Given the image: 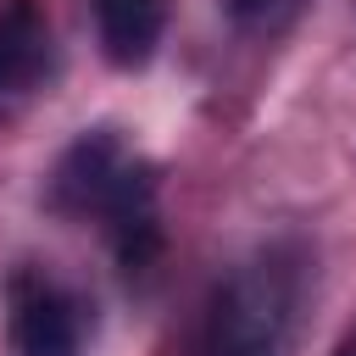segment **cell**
Returning <instances> with one entry per match:
<instances>
[{
    "label": "cell",
    "instance_id": "8992f818",
    "mask_svg": "<svg viewBox=\"0 0 356 356\" xmlns=\"http://www.w3.org/2000/svg\"><path fill=\"white\" fill-rule=\"evenodd\" d=\"M228 6H234V17H245V22H250V17H261L273 0H228Z\"/></svg>",
    "mask_w": 356,
    "mask_h": 356
},
{
    "label": "cell",
    "instance_id": "7a4b0ae2",
    "mask_svg": "<svg viewBox=\"0 0 356 356\" xmlns=\"http://www.w3.org/2000/svg\"><path fill=\"white\" fill-rule=\"evenodd\" d=\"M11 345L17 356H78L83 323H78L72 295L39 273H17L11 278Z\"/></svg>",
    "mask_w": 356,
    "mask_h": 356
},
{
    "label": "cell",
    "instance_id": "3957f363",
    "mask_svg": "<svg viewBox=\"0 0 356 356\" xmlns=\"http://www.w3.org/2000/svg\"><path fill=\"white\" fill-rule=\"evenodd\" d=\"M122 167H128V150H122L106 128H95V134H83V139L61 156L56 184H50V200H56L61 211H100V200H106V189L117 184Z\"/></svg>",
    "mask_w": 356,
    "mask_h": 356
},
{
    "label": "cell",
    "instance_id": "5b68a950",
    "mask_svg": "<svg viewBox=\"0 0 356 356\" xmlns=\"http://www.w3.org/2000/svg\"><path fill=\"white\" fill-rule=\"evenodd\" d=\"M89 6H95V28H100L106 56L117 67H145L161 39L167 0H89Z\"/></svg>",
    "mask_w": 356,
    "mask_h": 356
},
{
    "label": "cell",
    "instance_id": "52a82bcc",
    "mask_svg": "<svg viewBox=\"0 0 356 356\" xmlns=\"http://www.w3.org/2000/svg\"><path fill=\"white\" fill-rule=\"evenodd\" d=\"M339 356H356V334H350V345H345V350H339Z\"/></svg>",
    "mask_w": 356,
    "mask_h": 356
},
{
    "label": "cell",
    "instance_id": "6da1fadb",
    "mask_svg": "<svg viewBox=\"0 0 356 356\" xmlns=\"http://www.w3.org/2000/svg\"><path fill=\"white\" fill-rule=\"evenodd\" d=\"M289 323H295V267L278 256H256L217 284L200 356H278Z\"/></svg>",
    "mask_w": 356,
    "mask_h": 356
},
{
    "label": "cell",
    "instance_id": "277c9868",
    "mask_svg": "<svg viewBox=\"0 0 356 356\" xmlns=\"http://www.w3.org/2000/svg\"><path fill=\"white\" fill-rule=\"evenodd\" d=\"M50 67V22L33 0L0 6V100L28 95Z\"/></svg>",
    "mask_w": 356,
    "mask_h": 356
}]
</instances>
